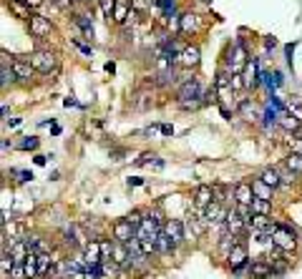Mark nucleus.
I'll return each mask as SVG.
<instances>
[{"mask_svg": "<svg viewBox=\"0 0 302 279\" xmlns=\"http://www.w3.org/2000/svg\"><path fill=\"white\" fill-rule=\"evenodd\" d=\"M28 61H30V65H33L35 71H40V73H53V71L58 68V56H56L53 51H35Z\"/></svg>", "mask_w": 302, "mask_h": 279, "instance_id": "1", "label": "nucleus"}, {"mask_svg": "<svg viewBox=\"0 0 302 279\" xmlns=\"http://www.w3.org/2000/svg\"><path fill=\"white\" fill-rule=\"evenodd\" d=\"M272 244L279 249V251H295L297 249V237H295V231L290 229V226H277L274 229V234H272Z\"/></svg>", "mask_w": 302, "mask_h": 279, "instance_id": "2", "label": "nucleus"}, {"mask_svg": "<svg viewBox=\"0 0 302 279\" xmlns=\"http://www.w3.org/2000/svg\"><path fill=\"white\" fill-rule=\"evenodd\" d=\"M227 214H229V212H227L222 204H217V201H214V204H209V206L204 209V214H202V217H204V221H207L209 226H211V224H214V226H224V224H227Z\"/></svg>", "mask_w": 302, "mask_h": 279, "instance_id": "3", "label": "nucleus"}, {"mask_svg": "<svg viewBox=\"0 0 302 279\" xmlns=\"http://www.w3.org/2000/svg\"><path fill=\"white\" fill-rule=\"evenodd\" d=\"M227 63H229L232 76H234V73H242V68L247 65V51H244V45H242V43H237V45L232 48V53H229Z\"/></svg>", "mask_w": 302, "mask_h": 279, "instance_id": "4", "label": "nucleus"}, {"mask_svg": "<svg viewBox=\"0 0 302 279\" xmlns=\"http://www.w3.org/2000/svg\"><path fill=\"white\" fill-rule=\"evenodd\" d=\"M164 231L169 234V239H171L174 244H181V242L186 239V226H184V221H181V219H166Z\"/></svg>", "mask_w": 302, "mask_h": 279, "instance_id": "5", "label": "nucleus"}, {"mask_svg": "<svg viewBox=\"0 0 302 279\" xmlns=\"http://www.w3.org/2000/svg\"><path fill=\"white\" fill-rule=\"evenodd\" d=\"M86 264L91 267H96V264H101V242L98 239H91V242H86L83 244V257H81Z\"/></svg>", "mask_w": 302, "mask_h": 279, "instance_id": "6", "label": "nucleus"}, {"mask_svg": "<svg viewBox=\"0 0 302 279\" xmlns=\"http://www.w3.org/2000/svg\"><path fill=\"white\" fill-rule=\"evenodd\" d=\"M199 61H202V51L197 45H184V51H181V56H179L181 68H197Z\"/></svg>", "mask_w": 302, "mask_h": 279, "instance_id": "7", "label": "nucleus"}, {"mask_svg": "<svg viewBox=\"0 0 302 279\" xmlns=\"http://www.w3.org/2000/svg\"><path fill=\"white\" fill-rule=\"evenodd\" d=\"M28 23H30V33H33L35 38H46V35H51V33H53L51 20H48V18H43V15H33Z\"/></svg>", "mask_w": 302, "mask_h": 279, "instance_id": "8", "label": "nucleus"}, {"mask_svg": "<svg viewBox=\"0 0 302 279\" xmlns=\"http://www.w3.org/2000/svg\"><path fill=\"white\" fill-rule=\"evenodd\" d=\"M234 201H237V206H252V201H254V191H252V184L240 181V184L234 186Z\"/></svg>", "mask_w": 302, "mask_h": 279, "instance_id": "9", "label": "nucleus"}, {"mask_svg": "<svg viewBox=\"0 0 302 279\" xmlns=\"http://www.w3.org/2000/svg\"><path fill=\"white\" fill-rule=\"evenodd\" d=\"M134 237H136V229H134L126 219H121V221L114 224V239H116V242H123V244H126V242L134 239Z\"/></svg>", "mask_w": 302, "mask_h": 279, "instance_id": "10", "label": "nucleus"}, {"mask_svg": "<svg viewBox=\"0 0 302 279\" xmlns=\"http://www.w3.org/2000/svg\"><path fill=\"white\" fill-rule=\"evenodd\" d=\"M249 274H252V279H267L274 272H272V264L267 259H257V262L249 264Z\"/></svg>", "mask_w": 302, "mask_h": 279, "instance_id": "11", "label": "nucleus"}, {"mask_svg": "<svg viewBox=\"0 0 302 279\" xmlns=\"http://www.w3.org/2000/svg\"><path fill=\"white\" fill-rule=\"evenodd\" d=\"M184 226H186V231L191 234V239H197V237H202L204 231H207V221H204V217H186V221H184Z\"/></svg>", "mask_w": 302, "mask_h": 279, "instance_id": "12", "label": "nucleus"}, {"mask_svg": "<svg viewBox=\"0 0 302 279\" xmlns=\"http://www.w3.org/2000/svg\"><path fill=\"white\" fill-rule=\"evenodd\" d=\"M227 262H229V267H232L234 272H237V269H242V267H247V249L242 247V244H237V247L229 251Z\"/></svg>", "mask_w": 302, "mask_h": 279, "instance_id": "13", "label": "nucleus"}, {"mask_svg": "<svg viewBox=\"0 0 302 279\" xmlns=\"http://www.w3.org/2000/svg\"><path fill=\"white\" fill-rule=\"evenodd\" d=\"M224 229H227L229 234H240L242 229H249V226H247V221L237 214V209H232V212L227 214V224H224Z\"/></svg>", "mask_w": 302, "mask_h": 279, "instance_id": "14", "label": "nucleus"}, {"mask_svg": "<svg viewBox=\"0 0 302 279\" xmlns=\"http://www.w3.org/2000/svg\"><path fill=\"white\" fill-rule=\"evenodd\" d=\"M194 201H197L199 209H207L209 204H214V189L202 184L199 189H197V194H194Z\"/></svg>", "mask_w": 302, "mask_h": 279, "instance_id": "15", "label": "nucleus"}, {"mask_svg": "<svg viewBox=\"0 0 302 279\" xmlns=\"http://www.w3.org/2000/svg\"><path fill=\"white\" fill-rule=\"evenodd\" d=\"M10 68L15 71V76L20 78V81H30L33 78V65H30V61H23V58H15V61L10 63Z\"/></svg>", "mask_w": 302, "mask_h": 279, "instance_id": "16", "label": "nucleus"}, {"mask_svg": "<svg viewBox=\"0 0 302 279\" xmlns=\"http://www.w3.org/2000/svg\"><path fill=\"white\" fill-rule=\"evenodd\" d=\"M8 8H10V13H13V15H18V18H23V20H30V18H33V15H30V10H33V8H30L26 0H10V3H8Z\"/></svg>", "mask_w": 302, "mask_h": 279, "instance_id": "17", "label": "nucleus"}, {"mask_svg": "<svg viewBox=\"0 0 302 279\" xmlns=\"http://www.w3.org/2000/svg\"><path fill=\"white\" fill-rule=\"evenodd\" d=\"M199 28V18L194 15V13H184L179 18V31L184 33V35H189V33H194Z\"/></svg>", "mask_w": 302, "mask_h": 279, "instance_id": "18", "label": "nucleus"}, {"mask_svg": "<svg viewBox=\"0 0 302 279\" xmlns=\"http://www.w3.org/2000/svg\"><path fill=\"white\" fill-rule=\"evenodd\" d=\"M53 269V257L48 251H40L38 254V277H48Z\"/></svg>", "mask_w": 302, "mask_h": 279, "instance_id": "19", "label": "nucleus"}, {"mask_svg": "<svg viewBox=\"0 0 302 279\" xmlns=\"http://www.w3.org/2000/svg\"><path fill=\"white\" fill-rule=\"evenodd\" d=\"M28 254H30V249H28V244H26V242H18L15 247L10 249V257H13V262H15V264H26Z\"/></svg>", "mask_w": 302, "mask_h": 279, "instance_id": "20", "label": "nucleus"}, {"mask_svg": "<svg viewBox=\"0 0 302 279\" xmlns=\"http://www.w3.org/2000/svg\"><path fill=\"white\" fill-rule=\"evenodd\" d=\"M260 179H262V181H265L267 186H270V189H277V186H282V176H279V171H277V169H265Z\"/></svg>", "mask_w": 302, "mask_h": 279, "instance_id": "21", "label": "nucleus"}, {"mask_svg": "<svg viewBox=\"0 0 302 279\" xmlns=\"http://www.w3.org/2000/svg\"><path fill=\"white\" fill-rule=\"evenodd\" d=\"M174 242L169 239V234L166 231H161L159 237H156V251H161V254H169V251H174Z\"/></svg>", "mask_w": 302, "mask_h": 279, "instance_id": "22", "label": "nucleus"}, {"mask_svg": "<svg viewBox=\"0 0 302 279\" xmlns=\"http://www.w3.org/2000/svg\"><path fill=\"white\" fill-rule=\"evenodd\" d=\"M252 191H254V196H257V199H267V201H270L272 189L265 184L262 179H254V181H252Z\"/></svg>", "mask_w": 302, "mask_h": 279, "instance_id": "23", "label": "nucleus"}, {"mask_svg": "<svg viewBox=\"0 0 302 279\" xmlns=\"http://www.w3.org/2000/svg\"><path fill=\"white\" fill-rule=\"evenodd\" d=\"M285 111H287L290 116H295L297 121H302V98H297V96L290 98V101L285 103Z\"/></svg>", "mask_w": 302, "mask_h": 279, "instance_id": "24", "label": "nucleus"}, {"mask_svg": "<svg viewBox=\"0 0 302 279\" xmlns=\"http://www.w3.org/2000/svg\"><path fill=\"white\" fill-rule=\"evenodd\" d=\"M237 244H240V242H237V234H224L222 242H219V251H222L224 257H229V251L237 247Z\"/></svg>", "mask_w": 302, "mask_h": 279, "instance_id": "25", "label": "nucleus"}, {"mask_svg": "<svg viewBox=\"0 0 302 279\" xmlns=\"http://www.w3.org/2000/svg\"><path fill=\"white\" fill-rule=\"evenodd\" d=\"M252 214H254V217H267V214H270V201L254 196V201H252Z\"/></svg>", "mask_w": 302, "mask_h": 279, "instance_id": "26", "label": "nucleus"}, {"mask_svg": "<svg viewBox=\"0 0 302 279\" xmlns=\"http://www.w3.org/2000/svg\"><path fill=\"white\" fill-rule=\"evenodd\" d=\"M149 98H151V96L146 91H136L134 96H131V106H134V108H149V106H151Z\"/></svg>", "mask_w": 302, "mask_h": 279, "instance_id": "27", "label": "nucleus"}, {"mask_svg": "<svg viewBox=\"0 0 302 279\" xmlns=\"http://www.w3.org/2000/svg\"><path fill=\"white\" fill-rule=\"evenodd\" d=\"M300 124L295 116H290V113H282V119H279V126L285 128V131H290V133H295V131H300Z\"/></svg>", "mask_w": 302, "mask_h": 279, "instance_id": "28", "label": "nucleus"}, {"mask_svg": "<svg viewBox=\"0 0 302 279\" xmlns=\"http://www.w3.org/2000/svg\"><path fill=\"white\" fill-rule=\"evenodd\" d=\"M128 13H131V10H128V3H126V0H119V3H116V10H114V20L123 26L126 18H128Z\"/></svg>", "mask_w": 302, "mask_h": 279, "instance_id": "29", "label": "nucleus"}, {"mask_svg": "<svg viewBox=\"0 0 302 279\" xmlns=\"http://www.w3.org/2000/svg\"><path fill=\"white\" fill-rule=\"evenodd\" d=\"M285 166L292 171V174H302V156L300 154H290L285 158Z\"/></svg>", "mask_w": 302, "mask_h": 279, "instance_id": "30", "label": "nucleus"}, {"mask_svg": "<svg viewBox=\"0 0 302 279\" xmlns=\"http://www.w3.org/2000/svg\"><path fill=\"white\" fill-rule=\"evenodd\" d=\"M116 3H119V0H98V5H101V13H103L106 18H114Z\"/></svg>", "mask_w": 302, "mask_h": 279, "instance_id": "31", "label": "nucleus"}, {"mask_svg": "<svg viewBox=\"0 0 302 279\" xmlns=\"http://www.w3.org/2000/svg\"><path fill=\"white\" fill-rule=\"evenodd\" d=\"M229 86H232V91H242V88H247V81H244L242 73H234V76L229 78Z\"/></svg>", "mask_w": 302, "mask_h": 279, "instance_id": "32", "label": "nucleus"}, {"mask_svg": "<svg viewBox=\"0 0 302 279\" xmlns=\"http://www.w3.org/2000/svg\"><path fill=\"white\" fill-rule=\"evenodd\" d=\"M76 23H78V26H81V28H83V31H86V35H93V23H91V18L89 15H78V18H76Z\"/></svg>", "mask_w": 302, "mask_h": 279, "instance_id": "33", "label": "nucleus"}, {"mask_svg": "<svg viewBox=\"0 0 302 279\" xmlns=\"http://www.w3.org/2000/svg\"><path fill=\"white\" fill-rule=\"evenodd\" d=\"M18 149H20V151H33V149H38V138H35V136H26V141H20Z\"/></svg>", "mask_w": 302, "mask_h": 279, "instance_id": "34", "label": "nucleus"}, {"mask_svg": "<svg viewBox=\"0 0 302 279\" xmlns=\"http://www.w3.org/2000/svg\"><path fill=\"white\" fill-rule=\"evenodd\" d=\"M98 242H101V259H109V257L114 254V247H116V244H111L109 239H98Z\"/></svg>", "mask_w": 302, "mask_h": 279, "instance_id": "35", "label": "nucleus"}, {"mask_svg": "<svg viewBox=\"0 0 302 279\" xmlns=\"http://www.w3.org/2000/svg\"><path fill=\"white\" fill-rule=\"evenodd\" d=\"M126 221H128V224H131V226H134V229L139 231V229H141V224H144V219H141V212H131V214L126 217Z\"/></svg>", "mask_w": 302, "mask_h": 279, "instance_id": "36", "label": "nucleus"}, {"mask_svg": "<svg viewBox=\"0 0 302 279\" xmlns=\"http://www.w3.org/2000/svg\"><path fill=\"white\" fill-rule=\"evenodd\" d=\"M15 78H18V76H15V71H13V68L8 71V65H3V78H0V83H3V86H8V83H10V81H15Z\"/></svg>", "mask_w": 302, "mask_h": 279, "instance_id": "37", "label": "nucleus"}, {"mask_svg": "<svg viewBox=\"0 0 302 279\" xmlns=\"http://www.w3.org/2000/svg\"><path fill=\"white\" fill-rule=\"evenodd\" d=\"M156 5H161L164 10H166V15H171V10H174V0H154Z\"/></svg>", "mask_w": 302, "mask_h": 279, "instance_id": "38", "label": "nucleus"}, {"mask_svg": "<svg viewBox=\"0 0 302 279\" xmlns=\"http://www.w3.org/2000/svg\"><path fill=\"white\" fill-rule=\"evenodd\" d=\"M13 279H28L26 277V267H23V264H15V267H13Z\"/></svg>", "mask_w": 302, "mask_h": 279, "instance_id": "39", "label": "nucleus"}, {"mask_svg": "<svg viewBox=\"0 0 302 279\" xmlns=\"http://www.w3.org/2000/svg\"><path fill=\"white\" fill-rule=\"evenodd\" d=\"M149 5H151L149 0H131V8H134V10H139V13H141V10H146Z\"/></svg>", "mask_w": 302, "mask_h": 279, "instance_id": "40", "label": "nucleus"}, {"mask_svg": "<svg viewBox=\"0 0 302 279\" xmlns=\"http://www.w3.org/2000/svg\"><path fill=\"white\" fill-rule=\"evenodd\" d=\"M136 23H139V10H134V8H131V13H128V18H126V23H123V26H136Z\"/></svg>", "mask_w": 302, "mask_h": 279, "instance_id": "41", "label": "nucleus"}, {"mask_svg": "<svg viewBox=\"0 0 302 279\" xmlns=\"http://www.w3.org/2000/svg\"><path fill=\"white\" fill-rule=\"evenodd\" d=\"M13 174H15V176H20V181H30V179H33V174H30V171H20V169H13Z\"/></svg>", "mask_w": 302, "mask_h": 279, "instance_id": "42", "label": "nucleus"}, {"mask_svg": "<svg viewBox=\"0 0 302 279\" xmlns=\"http://www.w3.org/2000/svg\"><path fill=\"white\" fill-rule=\"evenodd\" d=\"M151 158H156V156H154V154H141L139 158H136V164H139V166H144V164H149Z\"/></svg>", "mask_w": 302, "mask_h": 279, "instance_id": "43", "label": "nucleus"}, {"mask_svg": "<svg viewBox=\"0 0 302 279\" xmlns=\"http://www.w3.org/2000/svg\"><path fill=\"white\" fill-rule=\"evenodd\" d=\"M161 133H164V136H171V133H174V128H171L169 124H164V126H161Z\"/></svg>", "mask_w": 302, "mask_h": 279, "instance_id": "44", "label": "nucleus"}, {"mask_svg": "<svg viewBox=\"0 0 302 279\" xmlns=\"http://www.w3.org/2000/svg\"><path fill=\"white\" fill-rule=\"evenodd\" d=\"M141 184H144V181H141L139 176H134V179H128V186H141Z\"/></svg>", "mask_w": 302, "mask_h": 279, "instance_id": "45", "label": "nucleus"}, {"mask_svg": "<svg viewBox=\"0 0 302 279\" xmlns=\"http://www.w3.org/2000/svg\"><path fill=\"white\" fill-rule=\"evenodd\" d=\"M26 3H28L30 8H40L43 5V0H26Z\"/></svg>", "mask_w": 302, "mask_h": 279, "instance_id": "46", "label": "nucleus"}, {"mask_svg": "<svg viewBox=\"0 0 302 279\" xmlns=\"http://www.w3.org/2000/svg\"><path fill=\"white\" fill-rule=\"evenodd\" d=\"M265 45H267V48H274V45H277V40H274V38H265Z\"/></svg>", "mask_w": 302, "mask_h": 279, "instance_id": "47", "label": "nucleus"}, {"mask_svg": "<svg viewBox=\"0 0 302 279\" xmlns=\"http://www.w3.org/2000/svg\"><path fill=\"white\" fill-rule=\"evenodd\" d=\"M46 158H48V156H35V164H38V166H43V164H46Z\"/></svg>", "mask_w": 302, "mask_h": 279, "instance_id": "48", "label": "nucleus"}, {"mask_svg": "<svg viewBox=\"0 0 302 279\" xmlns=\"http://www.w3.org/2000/svg\"><path fill=\"white\" fill-rule=\"evenodd\" d=\"M5 124H8V126H10V128H13V126H18V124H20V121H18V119H8Z\"/></svg>", "mask_w": 302, "mask_h": 279, "instance_id": "49", "label": "nucleus"}, {"mask_svg": "<svg viewBox=\"0 0 302 279\" xmlns=\"http://www.w3.org/2000/svg\"><path fill=\"white\" fill-rule=\"evenodd\" d=\"M56 3H58L60 8H68V5H71V0H56Z\"/></svg>", "mask_w": 302, "mask_h": 279, "instance_id": "50", "label": "nucleus"}]
</instances>
